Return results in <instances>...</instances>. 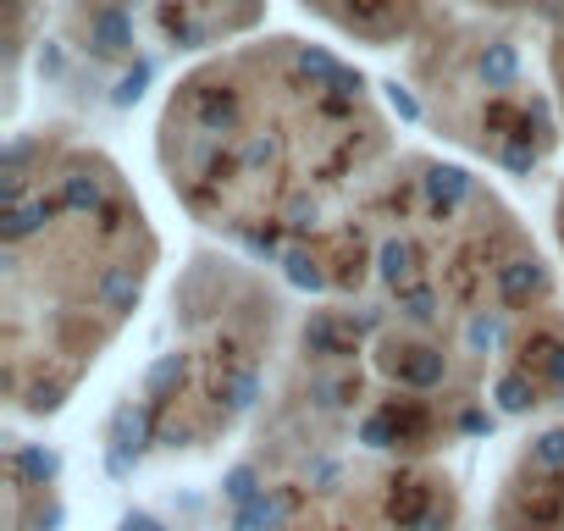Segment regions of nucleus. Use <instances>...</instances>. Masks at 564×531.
Instances as JSON below:
<instances>
[{
    "label": "nucleus",
    "instance_id": "nucleus-1",
    "mask_svg": "<svg viewBox=\"0 0 564 531\" xmlns=\"http://www.w3.org/2000/svg\"><path fill=\"white\" fill-rule=\"evenodd\" d=\"M399 150L377 84L300 34L188 62L155 111V172L183 216L305 294Z\"/></svg>",
    "mask_w": 564,
    "mask_h": 531
},
{
    "label": "nucleus",
    "instance_id": "nucleus-2",
    "mask_svg": "<svg viewBox=\"0 0 564 531\" xmlns=\"http://www.w3.org/2000/svg\"><path fill=\"white\" fill-rule=\"evenodd\" d=\"M311 300H355L443 355L498 421L564 410V289L520 210L470 166L399 150Z\"/></svg>",
    "mask_w": 564,
    "mask_h": 531
},
{
    "label": "nucleus",
    "instance_id": "nucleus-3",
    "mask_svg": "<svg viewBox=\"0 0 564 531\" xmlns=\"http://www.w3.org/2000/svg\"><path fill=\"white\" fill-rule=\"evenodd\" d=\"M161 232L122 161L67 122L7 139L0 221V399L12 421L62 415L133 327Z\"/></svg>",
    "mask_w": 564,
    "mask_h": 531
},
{
    "label": "nucleus",
    "instance_id": "nucleus-4",
    "mask_svg": "<svg viewBox=\"0 0 564 531\" xmlns=\"http://www.w3.org/2000/svg\"><path fill=\"white\" fill-rule=\"evenodd\" d=\"M294 344L289 278L227 243L194 249L166 294V327L106 421L117 476L216 454L260 415Z\"/></svg>",
    "mask_w": 564,
    "mask_h": 531
},
{
    "label": "nucleus",
    "instance_id": "nucleus-5",
    "mask_svg": "<svg viewBox=\"0 0 564 531\" xmlns=\"http://www.w3.org/2000/svg\"><path fill=\"white\" fill-rule=\"evenodd\" d=\"M404 95L443 144L503 177H536L564 150L536 29L470 0H448L404 45Z\"/></svg>",
    "mask_w": 564,
    "mask_h": 531
},
{
    "label": "nucleus",
    "instance_id": "nucleus-6",
    "mask_svg": "<svg viewBox=\"0 0 564 531\" xmlns=\"http://www.w3.org/2000/svg\"><path fill=\"white\" fill-rule=\"evenodd\" d=\"M232 531H459L465 487L443 454L371 443H265L227 476Z\"/></svg>",
    "mask_w": 564,
    "mask_h": 531
},
{
    "label": "nucleus",
    "instance_id": "nucleus-7",
    "mask_svg": "<svg viewBox=\"0 0 564 531\" xmlns=\"http://www.w3.org/2000/svg\"><path fill=\"white\" fill-rule=\"evenodd\" d=\"M271 0H56V34L100 73L144 78L155 62H199L260 34Z\"/></svg>",
    "mask_w": 564,
    "mask_h": 531
},
{
    "label": "nucleus",
    "instance_id": "nucleus-8",
    "mask_svg": "<svg viewBox=\"0 0 564 531\" xmlns=\"http://www.w3.org/2000/svg\"><path fill=\"white\" fill-rule=\"evenodd\" d=\"M492 531H564V410L531 421V432L509 448L492 503Z\"/></svg>",
    "mask_w": 564,
    "mask_h": 531
},
{
    "label": "nucleus",
    "instance_id": "nucleus-9",
    "mask_svg": "<svg viewBox=\"0 0 564 531\" xmlns=\"http://www.w3.org/2000/svg\"><path fill=\"white\" fill-rule=\"evenodd\" d=\"M448 0H300V12L366 51H404Z\"/></svg>",
    "mask_w": 564,
    "mask_h": 531
},
{
    "label": "nucleus",
    "instance_id": "nucleus-10",
    "mask_svg": "<svg viewBox=\"0 0 564 531\" xmlns=\"http://www.w3.org/2000/svg\"><path fill=\"white\" fill-rule=\"evenodd\" d=\"M62 470L56 454L34 448L29 437H7V487H0V514L7 531H56L62 525Z\"/></svg>",
    "mask_w": 564,
    "mask_h": 531
},
{
    "label": "nucleus",
    "instance_id": "nucleus-11",
    "mask_svg": "<svg viewBox=\"0 0 564 531\" xmlns=\"http://www.w3.org/2000/svg\"><path fill=\"white\" fill-rule=\"evenodd\" d=\"M470 7L509 18V23H525V29H553L564 18V0H470Z\"/></svg>",
    "mask_w": 564,
    "mask_h": 531
},
{
    "label": "nucleus",
    "instance_id": "nucleus-12",
    "mask_svg": "<svg viewBox=\"0 0 564 531\" xmlns=\"http://www.w3.org/2000/svg\"><path fill=\"white\" fill-rule=\"evenodd\" d=\"M542 62H547V84H553V100L564 117V18L553 29H542Z\"/></svg>",
    "mask_w": 564,
    "mask_h": 531
},
{
    "label": "nucleus",
    "instance_id": "nucleus-13",
    "mask_svg": "<svg viewBox=\"0 0 564 531\" xmlns=\"http://www.w3.org/2000/svg\"><path fill=\"white\" fill-rule=\"evenodd\" d=\"M553 249H558V266H564V177L553 188Z\"/></svg>",
    "mask_w": 564,
    "mask_h": 531
},
{
    "label": "nucleus",
    "instance_id": "nucleus-14",
    "mask_svg": "<svg viewBox=\"0 0 564 531\" xmlns=\"http://www.w3.org/2000/svg\"><path fill=\"white\" fill-rule=\"evenodd\" d=\"M128 531H155V525H144V520H128Z\"/></svg>",
    "mask_w": 564,
    "mask_h": 531
}]
</instances>
